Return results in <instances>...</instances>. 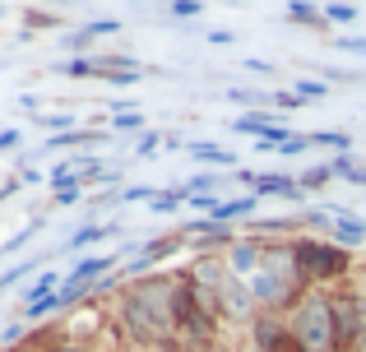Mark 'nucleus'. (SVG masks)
I'll return each instance as SVG.
<instances>
[{"mask_svg": "<svg viewBox=\"0 0 366 352\" xmlns=\"http://www.w3.org/2000/svg\"><path fill=\"white\" fill-rule=\"evenodd\" d=\"M172 288H177V273H149V278L121 283L117 325L134 348H181L177 325H172Z\"/></svg>", "mask_w": 366, "mask_h": 352, "instance_id": "1", "label": "nucleus"}, {"mask_svg": "<svg viewBox=\"0 0 366 352\" xmlns=\"http://www.w3.org/2000/svg\"><path fill=\"white\" fill-rule=\"evenodd\" d=\"M292 264L297 273H302L306 288H343V283L352 278V269H357V255L348 251V246H339L334 236H311V232H297L292 236Z\"/></svg>", "mask_w": 366, "mask_h": 352, "instance_id": "2", "label": "nucleus"}, {"mask_svg": "<svg viewBox=\"0 0 366 352\" xmlns=\"http://www.w3.org/2000/svg\"><path fill=\"white\" fill-rule=\"evenodd\" d=\"M172 325H177V343L186 352H209L223 338V325L209 316V306L195 297V288L186 283L181 269H177V288H172Z\"/></svg>", "mask_w": 366, "mask_h": 352, "instance_id": "3", "label": "nucleus"}, {"mask_svg": "<svg viewBox=\"0 0 366 352\" xmlns=\"http://www.w3.org/2000/svg\"><path fill=\"white\" fill-rule=\"evenodd\" d=\"M287 329L297 334V343L306 352H339V338H334V292L311 288L287 316Z\"/></svg>", "mask_w": 366, "mask_h": 352, "instance_id": "4", "label": "nucleus"}, {"mask_svg": "<svg viewBox=\"0 0 366 352\" xmlns=\"http://www.w3.org/2000/svg\"><path fill=\"white\" fill-rule=\"evenodd\" d=\"M255 316H259L255 297H250V288H246L242 278H237L232 288L223 292V311H218V325H223V334H227V329H237V334L246 338V329L255 325Z\"/></svg>", "mask_w": 366, "mask_h": 352, "instance_id": "5", "label": "nucleus"}, {"mask_svg": "<svg viewBox=\"0 0 366 352\" xmlns=\"http://www.w3.org/2000/svg\"><path fill=\"white\" fill-rule=\"evenodd\" d=\"M223 260H227V269L237 273V278H250V273L264 264V236H255V232H237V241L223 251Z\"/></svg>", "mask_w": 366, "mask_h": 352, "instance_id": "6", "label": "nucleus"}, {"mask_svg": "<svg viewBox=\"0 0 366 352\" xmlns=\"http://www.w3.org/2000/svg\"><path fill=\"white\" fill-rule=\"evenodd\" d=\"M287 338V316H274V311H259L255 325L246 329V352H274Z\"/></svg>", "mask_w": 366, "mask_h": 352, "instance_id": "7", "label": "nucleus"}, {"mask_svg": "<svg viewBox=\"0 0 366 352\" xmlns=\"http://www.w3.org/2000/svg\"><path fill=\"white\" fill-rule=\"evenodd\" d=\"M250 208H259V199L255 195H242V199H218L214 204V213H209V223H223V227H232L237 218H246Z\"/></svg>", "mask_w": 366, "mask_h": 352, "instance_id": "8", "label": "nucleus"}, {"mask_svg": "<svg viewBox=\"0 0 366 352\" xmlns=\"http://www.w3.org/2000/svg\"><path fill=\"white\" fill-rule=\"evenodd\" d=\"M195 163H218V167H237V154H227V149H214V144H190L186 149Z\"/></svg>", "mask_w": 366, "mask_h": 352, "instance_id": "9", "label": "nucleus"}, {"mask_svg": "<svg viewBox=\"0 0 366 352\" xmlns=\"http://www.w3.org/2000/svg\"><path fill=\"white\" fill-rule=\"evenodd\" d=\"M61 74H70V79H98V56H79V61H65Z\"/></svg>", "mask_w": 366, "mask_h": 352, "instance_id": "10", "label": "nucleus"}, {"mask_svg": "<svg viewBox=\"0 0 366 352\" xmlns=\"http://www.w3.org/2000/svg\"><path fill=\"white\" fill-rule=\"evenodd\" d=\"M287 19L306 28H325V9H315V5H287Z\"/></svg>", "mask_w": 366, "mask_h": 352, "instance_id": "11", "label": "nucleus"}, {"mask_svg": "<svg viewBox=\"0 0 366 352\" xmlns=\"http://www.w3.org/2000/svg\"><path fill=\"white\" fill-rule=\"evenodd\" d=\"M311 144H320V149H339V154H348V144H352V139H348V135H339V130H320V135H311Z\"/></svg>", "mask_w": 366, "mask_h": 352, "instance_id": "12", "label": "nucleus"}, {"mask_svg": "<svg viewBox=\"0 0 366 352\" xmlns=\"http://www.w3.org/2000/svg\"><path fill=\"white\" fill-rule=\"evenodd\" d=\"M42 352H98V348L79 343V338H56V343H42Z\"/></svg>", "mask_w": 366, "mask_h": 352, "instance_id": "13", "label": "nucleus"}, {"mask_svg": "<svg viewBox=\"0 0 366 352\" xmlns=\"http://www.w3.org/2000/svg\"><path fill=\"white\" fill-rule=\"evenodd\" d=\"M330 176H334V172H330V163H325V167H311V172L297 181V186H302V190H315V186H325Z\"/></svg>", "mask_w": 366, "mask_h": 352, "instance_id": "14", "label": "nucleus"}, {"mask_svg": "<svg viewBox=\"0 0 366 352\" xmlns=\"http://www.w3.org/2000/svg\"><path fill=\"white\" fill-rule=\"evenodd\" d=\"M325 19H339V24H352V19H357V5H325Z\"/></svg>", "mask_w": 366, "mask_h": 352, "instance_id": "15", "label": "nucleus"}, {"mask_svg": "<svg viewBox=\"0 0 366 352\" xmlns=\"http://www.w3.org/2000/svg\"><path fill=\"white\" fill-rule=\"evenodd\" d=\"M89 37H102V33H121V19H93L89 28H84Z\"/></svg>", "mask_w": 366, "mask_h": 352, "instance_id": "16", "label": "nucleus"}, {"mask_svg": "<svg viewBox=\"0 0 366 352\" xmlns=\"http://www.w3.org/2000/svg\"><path fill=\"white\" fill-rule=\"evenodd\" d=\"M204 14V5H195V0H181V5H172V19H199Z\"/></svg>", "mask_w": 366, "mask_h": 352, "instance_id": "17", "label": "nucleus"}, {"mask_svg": "<svg viewBox=\"0 0 366 352\" xmlns=\"http://www.w3.org/2000/svg\"><path fill=\"white\" fill-rule=\"evenodd\" d=\"M98 236H112V227H84V232H74L70 246H89V241H98Z\"/></svg>", "mask_w": 366, "mask_h": 352, "instance_id": "18", "label": "nucleus"}, {"mask_svg": "<svg viewBox=\"0 0 366 352\" xmlns=\"http://www.w3.org/2000/svg\"><path fill=\"white\" fill-rule=\"evenodd\" d=\"M158 144H162V139H158V135H153V130H149V135L139 139V149H134V154H139V158H149V154H153V149H158Z\"/></svg>", "mask_w": 366, "mask_h": 352, "instance_id": "19", "label": "nucleus"}, {"mask_svg": "<svg viewBox=\"0 0 366 352\" xmlns=\"http://www.w3.org/2000/svg\"><path fill=\"white\" fill-rule=\"evenodd\" d=\"M70 199H79V181H74V186H61V190H56V204H70Z\"/></svg>", "mask_w": 366, "mask_h": 352, "instance_id": "20", "label": "nucleus"}, {"mask_svg": "<svg viewBox=\"0 0 366 352\" xmlns=\"http://www.w3.org/2000/svg\"><path fill=\"white\" fill-rule=\"evenodd\" d=\"M306 98H297V93H274V107H302Z\"/></svg>", "mask_w": 366, "mask_h": 352, "instance_id": "21", "label": "nucleus"}, {"mask_svg": "<svg viewBox=\"0 0 366 352\" xmlns=\"http://www.w3.org/2000/svg\"><path fill=\"white\" fill-rule=\"evenodd\" d=\"M306 149H311V139H287L278 154H306Z\"/></svg>", "mask_w": 366, "mask_h": 352, "instance_id": "22", "label": "nucleus"}, {"mask_svg": "<svg viewBox=\"0 0 366 352\" xmlns=\"http://www.w3.org/2000/svg\"><path fill=\"white\" fill-rule=\"evenodd\" d=\"M339 46H343V51H366V37H343Z\"/></svg>", "mask_w": 366, "mask_h": 352, "instance_id": "23", "label": "nucleus"}, {"mask_svg": "<svg viewBox=\"0 0 366 352\" xmlns=\"http://www.w3.org/2000/svg\"><path fill=\"white\" fill-rule=\"evenodd\" d=\"M14 144H19V135H14V130H5V135H0V154H9Z\"/></svg>", "mask_w": 366, "mask_h": 352, "instance_id": "24", "label": "nucleus"}, {"mask_svg": "<svg viewBox=\"0 0 366 352\" xmlns=\"http://www.w3.org/2000/svg\"><path fill=\"white\" fill-rule=\"evenodd\" d=\"M112 126H117V130H134V126H139V116H117Z\"/></svg>", "mask_w": 366, "mask_h": 352, "instance_id": "25", "label": "nucleus"}, {"mask_svg": "<svg viewBox=\"0 0 366 352\" xmlns=\"http://www.w3.org/2000/svg\"><path fill=\"white\" fill-rule=\"evenodd\" d=\"M352 352H366V334H362V338H357V348H352Z\"/></svg>", "mask_w": 366, "mask_h": 352, "instance_id": "26", "label": "nucleus"}]
</instances>
